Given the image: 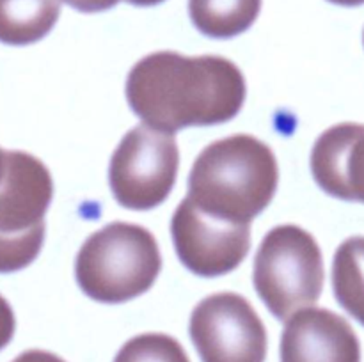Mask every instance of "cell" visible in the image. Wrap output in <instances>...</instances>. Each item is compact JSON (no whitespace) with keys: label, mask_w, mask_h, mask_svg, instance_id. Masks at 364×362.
I'll list each match as a JSON object with an SVG mask.
<instances>
[{"label":"cell","mask_w":364,"mask_h":362,"mask_svg":"<svg viewBox=\"0 0 364 362\" xmlns=\"http://www.w3.org/2000/svg\"><path fill=\"white\" fill-rule=\"evenodd\" d=\"M127 2L132 4V6L149 7V6H156V4H162L164 0H127Z\"/></svg>","instance_id":"ac0fdd59"},{"label":"cell","mask_w":364,"mask_h":362,"mask_svg":"<svg viewBox=\"0 0 364 362\" xmlns=\"http://www.w3.org/2000/svg\"><path fill=\"white\" fill-rule=\"evenodd\" d=\"M262 11V0H188V14L201 34L230 39L247 31Z\"/></svg>","instance_id":"7c38bea8"},{"label":"cell","mask_w":364,"mask_h":362,"mask_svg":"<svg viewBox=\"0 0 364 362\" xmlns=\"http://www.w3.org/2000/svg\"><path fill=\"white\" fill-rule=\"evenodd\" d=\"M4 167H6V151L0 149V180H2L4 176Z\"/></svg>","instance_id":"ffe728a7"},{"label":"cell","mask_w":364,"mask_h":362,"mask_svg":"<svg viewBox=\"0 0 364 362\" xmlns=\"http://www.w3.org/2000/svg\"><path fill=\"white\" fill-rule=\"evenodd\" d=\"M329 2L338 4V6H345V7H355V6H363L364 0H329Z\"/></svg>","instance_id":"d6986e66"},{"label":"cell","mask_w":364,"mask_h":362,"mask_svg":"<svg viewBox=\"0 0 364 362\" xmlns=\"http://www.w3.org/2000/svg\"><path fill=\"white\" fill-rule=\"evenodd\" d=\"M11 362H66L64 358H60L59 355L52 353V351L46 350H27L23 353L18 355L16 358H13Z\"/></svg>","instance_id":"e0dca14e"},{"label":"cell","mask_w":364,"mask_h":362,"mask_svg":"<svg viewBox=\"0 0 364 362\" xmlns=\"http://www.w3.org/2000/svg\"><path fill=\"white\" fill-rule=\"evenodd\" d=\"M114 362H191V358L173 336L146 332L127 341Z\"/></svg>","instance_id":"5bb4252c"},{"label":"cell","mask_w":364,"mask_h":362,"mask_svg":"<svg viewBox=\"0 0 364 362\" xmlns=\"http://www.w3.org/2000/svg\"><path fill=\"white\" fill-rule=\"evenodd\" d=\"M16 329V318H14L13 307L9 302L0 295V350L11 343Z\"/></svg>","instance_id":"9a60e30c"},{"label":"cell","mask_w":364,"mask_h":362,"mask_svg":"<svg viewBox=\"0 0 364 362\" xmlns=\"http://www.w3.org/2000/svg\"><path fill=\"white\" fill-rule=\"evenodd\" d=\"M162 256L151 231L139 224L110 222L82 243L75 277L89 298L123 304L155 284Z\"/></svg>","instance_id":"3957f363"},{"label":"cell","mask_w":364,"mask_h":362,"mask_svg":"<svg viewBox=\"0 0 364 362\" xmlns=\"http://www.w3.org/2000/svg\"><path fill=\"white\" fill-rule=\"evenodd\" d=\"M63 2L80 13H102L116 6L119 0H63Z\"/></svg>","instance_id":"2e32d148"},{"label":"cell","mask_w":364,"mask_h":362,"mask_svg":"<svg viewBox=\"0 0 364 362\" xmlns=\"http://www.w3.org/2000/svg\"><path fill=\"white\" fill-rule=\"evenodd\" d=\"M53 199L48 167L25 151H6L0 180V273L25 268L45 243V215Z\"/></svg>","instance_id":"5b68a950"},{"label":"cell","mask_w":364,"mask_h":362,"mask_svg":"<svg viewBox=\"0 0 364 362\" xmlns=\"http://www.w3.org/2000/svg\"><path fill=\"white\" fill-rule=\"evenodd\" d=\"M281 362H361V343L343 316L326 307H304L287 319Z\"/></svg>","instance_id":"9c48e42d"},{"label":"cell","mask_w":364,"mask_h":362,"mask_svg":"<svg viewBox=\"0 0 364 362\" xmlns=\"http://www.w3.org/2000/svg\"><path fill=\"white\" fill-rule=\"evenodd\" d=\"M59 16V0H0V43L32 45L52 31Z\"/></svg>","instance_id":"8fae6325"},{"label":"cell","mask_w":364,"mask_h":362,"mask_svg":"<svg viewBox=\"0 0 364 362\" xmlns=\"http://www.w3.org/2000/svg\"><path fill=\"white\" fill-rule=\"evenodd\" d=\"M323 280V256L311 233L281 224L265 234L255 256L252 283L277 319L287 322L294 312L316 304Z\"/></svg>","instance_id":"277c9868"},{"label":"cell","mask_w":364,"mask_h":362,"mask_svg":"<svg viewBox=\"0 0 364 362\" xmlns=\"http://www.w3.org/2000/svg\"><path fill=\"white\" fill-rule=\"evenodd\" d=\"M171 236L185 268L210 279L226 275L244 263L251 248V224L210 216L185 197L174 209Z\"/></svg>","instance_id":"ba28073f"},{"label":"cell","mask_w":364,"mask_h":362,"mask_svg":"<svg viewBox=\"0 0 364 362\" xmlns=\"http://www.w3.org/2000/svg\"><path fill=\"white\" fill-rule=\"evenodd\" d=\"M279 167L272 148L249 133L206 146L188 174L187 197L203 213L235 224H251L274 199Z\"/></svg>","instance_id":"7a4b0ae2"},{"label":"cell","mask_w":364,"mask_h":362,"mask_svg":"<svg viewBox=\"0 0 364 362\" xmlns=\"http://www.w3.org/2000/svg\"><path fill=\"white\" fill-rule=\"evenodd\" d=\"M333 291L338 304L364 327V236L347 238L334 252Z\"/></svg>","instance_id":"4fadbf2b"},{"label":"cell","mask_w":364,"mask_h":362,"mask_svg":"<svg viewBox=\"0 0 364 362\" xmlns=\"http://www.w3.org/2000/svg\"><path fill=\"white\" fill-rule=\"evenodd\" d=\"M245 94L242 70L220 55L155 52L135 62L127 78L135 116L167 133L228 123L242 110Z\"/></svg>","instance_id":"6da1fadb"},{"label":"cell","mask_w":364,"mask_h":362,"mask_svg":"<svg viewBox=\"0 0 364 362\" xmlns=\"http://www.w3.org/2000/svg\"><path fill=\"white\" fill-rule=\"evenodd\" d=\"M178 167L180 149L174 133L139 124L121 138L110 158L109 183L114 199L128 209L156 208L169 197Z\"/></svg>","instance_id":"8992f818"},{"label":"cell","mask_w":364,"mask_h":362,"mask_svg":"<svg viewBox=\"0 0 364 362\" xmlns=\"http://www.w3.org/2000/svg\"><path fill=\"white\" fill-rule=\"evenodd\" d=\"M311 174L326 194L364 202V124L327 128L311 151Z\"/></svg>","instance_id":"30bf717a"},{"label":"cell","mask_w":364,"mask_h":362,"mask_svg":"<svg viewBox=\"0 0 364 362\" xmlns=\"http://www.w3.org/2000/svg\"><path fill=\"white\" fill-rule=\"evenodd\" d=\"M201 362H265L267 329L251 302L233 291L213 293L194 307L188 323Z\"/></svg>","instance_id":"52a82bcc"},{"label":"cell","mask_w":364,"mask_h":362,"mask_svg":"<svg viewBox=\"0 0 364 362\" xmlns=\"http://www.w3.org/2000/svg\"><path fill=\"white\" fill-rule=\"evenodd\" d=\"M363 43H364V32H363Z\"/></svg>","instance_id":"44dd1931"}]
</instances>
